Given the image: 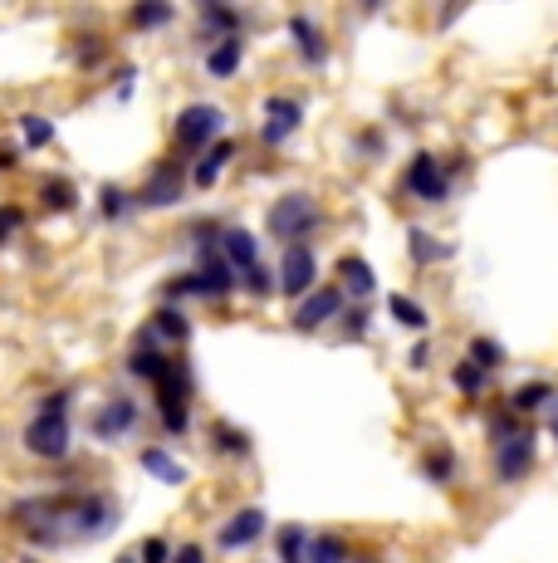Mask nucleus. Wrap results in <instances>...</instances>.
<instances>
[{
	"label": "nucleus",
	"mask_w": 558,
	"mask_h": 563,
	"mask_svg": "<svg viewBox=\"0 0 558 563\" xmlns=\"http://www.w3.org/2000/svg\"><path fill=\"white\" fill-rule=\"evenodd\" d=\"M5 525L25 539L30 554H35V549L55 554V549L99 544V539H109L113 529L123 525V500L99 481L49 485V490H40V495H20V500H10Z\"/></svg>",
	"instance_id": "obj_1"
},
{
	"label": "nucleus",
	"mask_w": 558,
	"mask_h": 563,
	"mask_svg": "<svg viewBox=\"0 0 558 563\" xmlns=\"http://www.w3.org/2000/svg\"><path fill=\"white\" fill-rule=\"evenodd\" d=\"M74 402H79L74 387H55V393H45L35 402L30 421L20 427V446H25L30 461L69 465V456H74Z\"/></svg>",
	"instance_id": "obj_2"
},
{
	"label": "nucleus",
	"mask_w": 558,
	"mask_h": 563,
	"mask_svg": "<svg viewBox=\"0 0 558 563\" xmlns=\"http://www.w3.org/2000/svg\"><path fill=\"white\" fill-rule=\"evenodd\" d=\"M460 172H466V157L460 153L442 157V153H432V147H416V153L406 157L402 177H397V191L416 206H446Z\"/></svg>",
	"instance_id": "obj_3"
},
{
	"label": "nucleus",
	"mask_w": 558,
	"mask_h": 563,
	"mask_svg": "<svg viewBox=\"0 0 558 563\" xmlns=\"http://www.w3.org/2000/svg\"><path fill=\"white\" fill-rule=\"evenodd\" d=\"M328 225V211L324 201L314 197V191L294 187L284 191V197L270 201V211H265V235L284 251V245H314V235Z\"/></svg>",
	"instance_id": "obj_4"
},
{
	"label": "nucleus",
	"mask_w": 558,
	"mask_h": 563,
	"mask_svg": "<svg viewBox=\"0 0 558 563\" xmlns=\"http://www.w3.org/2000/svg\"><path fill=\"white\" fill-rule=\"evenodd\" d=\"M153 407H157V421H163L167 441L191 437V417H197V373H191L187 353H177L167 373L153 383Z\"/></svg>",
	"instance_id": "obj_5"
},
{
	"label": "nucleus",
	"mask_w": 558,
	"mask_h": 563,
	"mask_svg": "<svg viewBox=\"0 0 558 563\" xmlns=\"http://www.w3.org/2000/svg\"><path fill=\"white\" fill-rule=\"evenodd\" d=\"M241 289V279H235V269L225 265L221 255H207L197 260L191 269H177V275L163 285V305H187V299H197V305H225V299Z\"/></svg>",
	"instance_id": "obj_6"
},
{
	"label": "nucleus",
	"mask_w": 558,
	"mask_h": 563,
	"mask_svg": "<svg viewBox=\"0 0 558 563\" xmlns=\"http://www.w3.org/2000/svg\"><path fill=\"white\" fill-rule=\"evenodd\" d=\"M221 137H225V108L221 103L197 99L171 118V157H181L187 167L207 153L211 143H221Z\"/></svg>",
	"instance_id": "obj_7"
},
{
	"label": "nucleus",
	"mask_w": 558,
	"mask_h": 563,
	"mask_svg": "<svg viewBox=\"0 0 558 563\" xmlns=\"http://www.w3.org/2000/svg\"><path fill=\"white\" fill-rule=\"evenodd\" d=\"M187 191H191V167L181 157H163L143 177V187H133V201L137 211H171V206L187 201Z\"/></svg>",
	"instance_id": "obj_8"
},
{
	"label": "nucleus",
	"mask_w": 558,
	"mask_h": 563,
	"mask_svg": "<svg viewBox=\"0 0 558 563\" xmlns=\"http://www.w3.org/2000/svg\"><path fill=\"white\" fill-rule=\"evenodd\" d=\"M534 471H539V431H534V427H524L520 437L490 446V481H495L500 490L524 485Z\"/></svg>",
	"instance_id": "obj_9"
},
{
	"label": "nucleus",
	"mask_w": 558,
	"mask_h": 563,
	"mask_svg": "<svg viewBox=\"0 0 558 563\" xmlns=\"http://www.w3.org/2000/svg\"><path fill=\"white\" fill-rule=\"evenodd\" d=\"M137 431H143V407H137L133 393H109L89 411V441H99V446H118Z\"/></svg>",
	"instance_id": "obj_10"
},
{
	"label": "nucleus",
	"mask_w": 558,
	"mask_h": 563,
	"mask_svg": "<svg viewBox=\"0 0 558 563\" xmlns=\"http://www.w3.org/2000/svg\"><path fill=\"white\" fill-rule=\"evenodd\" d=\"M304 113H309V103L299 99V93H270L260 108V147L265 153L289 147V137L304 128Z\"/></svg>",
	"instance_id": "obj_11"
},
{
	"label": "nucleus",
	"mask_w": 558,
	"mask_h": 563,
	"mask_svg": "<svg viewBox=\"0 0 558 563\" xmlns=\"http://www.w3.org/2000/svg\"><path fill=\"white\" fill-rule=\"evenodd\" d=\"M275 279H279V295L289 305H299L304 295H314L324 279H319V251L314 245H284L279 251V265H275Z\"/></svg>",
	"instance_id": "obj_12"
},
{
	"label": "nucleus",
	"mask_w": 558,
	"mask_h": 563,
	"mask_svg": "<svg viewBox=\"0 0 558 563\" xmlns=\"http://www.w3.org/2000/svg\"><path fill=\"white\" fill-rule=\"evenodd\" d=\"M343 309H348V295H343L334 279H324L314 295H304L294 309H289V329L294 333H319V329H328V323H338Z\"/></svg>",
	"instance_id": "obj_13"
},
{
	"label": "nucleus",
	"mask_w": 558,
	"mask_h": 563,
	"mask_svg": "<svg viewBox=\"0 0 558 563\" xmlns=\"http://www.w3.org/2000/svg\"><path fill=\"white\" fill-rule=\"evenodd\" d=\"M171 358H177V353L163 349V343L153 339V329H147V323H143V329H137L133 339H127L123 367H127V377H137V383H147V387H153L157 377H163L167 367H171Z\"/></svg>",
	"instance_id": "obj_14"
},
{
	"label": "nucleus",
	"mask_w": 558,
	"mask_h": 563,
	"mask_svg": "<svg viewBox=\"0 0 558 563\" xmlns=\"http://www.w3.org/2000/svg\"><path fill=\"white\" fill-rule=\"evenodd\" d=\"M265 534H270V515H265V505H241V510L216 529V549L221 554H241V549L260 544Z\"/></svg>",
	"instance_id": "obj_15"
},
{
	"label": "nucleus",
	"mask_w": 558,
	"mask_h": 563,
	"mask_svg": "<svg viewBox=\"0 0 558 563\" xmlns=\"http://www.w3.org/2000/svg\"><path fill=\"white\" fill-rule=\"evenodd\" d=\"M289 40H294V54H299V64H304V69H328V30L319 25L314 15H309V10H294V15H289Z\"/></svg>",
	"instance_id": "obj_16"
},
{
	"label": "nucleus",
	"mask_w": 558,
	"mask_h": 563,
	"mask_svg": "<svg viewBox=\"0 0 558 563\" xmlns=\"http://www.w3.org/2000/svg\"><path fill=\"white\" fill-rule=\"evenodd\" d=\"M416 475H422L426 485H436V490H456L460 475H466V461H460V451L450 446V441H436V446H426L422 456H416Z\"/></svg>",
	"instance_id": "obj_17"
},
{
	"label": "nucleus",
	"mask_w": 558,
	"mask_h": 563,
	"mask_svg": "<svg viewBox=\"0 0 558 563\" xmlns=\"http://www.w3.org/2000/svg\"><path fill=\"white\" fill-rule=\"evenodd\" d=\"M231 35H245V15L235 5H221V0H201L197 10V40L201 49L216 45V40H231Z\"/></svg>",
	"instance_id": "obj_18"
},
{
	"label": "nucleus",
	"mask_w": 558,
	"mask_h": 563,
	"mask_svg": "<svg viewBox=\"0 0 558 563\" xmlns=\"http://www.w3.org/2000/svg\"><path fill=\"white\" fill-rule=\"evenodd\" d=\"M554 402H558V387L549 377H524V383H514L510 393H504V407H510L520 421L539 417V411H554Z\"/></svg>",
	"instance_id": "obj_19"
},
{
	"label": "nucleus",
	"mask_w": 558,
	"mask_h": 563,
	"mask_svg": "<svg viewBox=\"0 0 558 563\" xmlns=\"http://www.w3.org/2000/svg\"><path fill=\"white\" fill-rule=\"evenodd\" d=\"M334 285L348 295V305H368L372 295H378V275H372V265L362 255H338V265H334Z\"/></svg>",
	"instance_id": "obj_20"
},
{
	"label": "nucleus",
	"mask_w": 558,
	"mask_h": 563,
	"mask_svg": "<svg viewBox=\"0 0 558 563\" xmlns=\"http://www.w3.org/2000/svg\"><path fill=\"white\" fill-rule=\"evenodd\" d=\"M245 54H250V40H245V35L216 40V45H207V49H201V69H207V79H216V84H231L235 74H241Z\"/></svg>",
	"instance_id": "obj_21"
},
{
	"label": "nucleus",
	"mask_w": 558,
	"mask_h": 563,
	"mask_svg": "<svg viewBox=\"0 0 558 563\" xmlns=\"http://www.w3.org/2000/svg\"><path fill=\"white\" fill-rule=\"evenodd\" d=\"M147 329H153V339L163 343V349H171V353H181L191 339H197V323H191V313L177 309V305H157L153 319H147Z\"/></svg>",
	"instance_id": "obj_22"
},
{
	"label": "nucleus",
	"mask_w": 558,
	"mask_h": 563,
	"mask_svg": "<svg viewBox=\"0 0 558 563\" xmlns=\"http://www.w3.org/2000/svg\"><path fill=\"white\" fill-rule=\"evenodd\" d=\"M35 201H40V211L45 216H69L74 206L83 201V191H79V181H74L69 172H45V177L35 181Z\"/></svg>",
	"instance_id": "obj_23"
},
{
	"label": "nucleus",
	"mask_w": 558,
	"mask_h": 563,
	"mask_svg": "<svg viewBox=\"0 0 558 563\" xmlns=\"http://www.w3.org/2000/svg\"><path fill=\"white\" fill-rule=\"evenodd\" d=\"M207 446L216 451L221 461H250V456H255L250 431L235 427V421H225V417H211V421H207Z\"/></svg>",
	"instance_id": "obj_24"
},
{
	"label": "nucleus",
	"mask_w": 558,
	"mask_h": 563,
	"mask_svg": "<svg viewBox=\"0 0 558 563\" xmlns=\"http://www.w3.org/2000/svg\"><path fill=\"white\" fill-rule=\"evenodd\" d=\"M221 260L235 269V279L250 275V269L260 265V235L245 231V225H225L221 231Z\"/></svg>",
	"instance_id": "obj_25"
},
{
	"label": "nucleus",
	"mask_w": 558,
	"mask_h": 563,
	"mask_svg": "<svg viewBox=\"0 0 558 563\" xmlns=\"http://www.w3.org/2000/svg\"><path fill=\"white\" fill-rule=\"evenodd\" d=\"M235 153H241V147H235V137H221V143H211L207 153L191 162V187H197V191H211V187H216V181L225 177V167L235 162Z\"/></svg>",
	"instance_id": "obj_26"
},
{
	"label": "nucleus",
	"mask_w": 558,
	"mask_h": 563,
	"mask_svg": "<svg viewBox=\"0 0 558 563\" xmlns=\"http://www.w3.org/2000/svg\"><path fill=\"white\" fill-rule=\"evenodd\" d=\"M137 471H147L153 481L171 485V490H181V485L191 481V471H187V465H181L177 456H171L167 446H143V451H137Z\"/></svg>",
	"instance_id": "obj_27"
},
{
	"label": "nucleus",
	"mask_w": 558,
	"mask_h": 563,
	"mask_svg": "<svg viewBox=\"0 0 558 563\" xmlns=\"http://www.w3.org/2000/svg\"><path fill=\"white\" fill-rule=\"evenodd\" d=\"M450 255H456V245L436 241V231H426V225H406V260H412L416 269H432Z\"/></svg>",
	"instance_id": "obj_28"
},
{
	"label": "nucleus",
	"mask_w": 558,
	"mask_h": 563,
	"mask_svg": "<svg viewBox=\"0 0 558 563\" xmlns=\"http://www.w3.org/2000/svg\"><path fill=\"white\" fill-rule=\"evenodd\" d=\"M466 363H476L480 373H504V367H510V349H504L500 339H490V333H470L466 339Z\"/></svg>",
	"instance_id": "obj_29"
},
{
	"label": "nucleus",
	"mask_w": 558,
	"mask_h": 563,
	"mask_svg": "<svg viewBox=\"0 0 558 563\" xmlns=\"http://www.w3.org/2000/svg\"><path fill=\"white\" fill-rule=\"evenodd\" d=\"M309 539H314V529L299 525V519L279 525L275 529V559L279 563H309Z\"/></svg>",
	"instance_id": "obj_30"
},
{
	"label": "nucleus",
	"mask_w": 558,
	"mask_h": 563,
	"mask_svg": "<svg viewBox=\"0 0 558 563\" xmlns=\"http://www.w3.org/2000/svg\"><path fill=\"white\" fill-rule=\"evenodd\" d=\"M221 231H225V221H216V216H197V221L181 225V241L197 251V260H207V255H221Z\"/></svg>",
	"instance_id": "obj_31"
},
{
	"label": "nucleus",
	"mask_w": 558,
	"mask_h": 563,
	"mask_svg": "<svg viewBox=\"0 0 558 563\" xmlns=\"http://www.w3.org/2000/svg\"><path fill=\"white\" fill-rule=\"evenodd\" d=\"M490 383H495V377L480 373V367H476V363H466V358L450 367V387H456V397H460V402H470V407L486 402V397H490Z\"/></svg>",
	"instance_id": "obj_32"
},
{
	"label": "nucleus",
	"mask_w": 558,
	"mask_h": 563,
	"mask_svg": "<svg viewBox=\"0 0 558 563\" xmlns=\"http://www.w3.org/2000/svg\"><path fill=\"white\" fill-rule=\"evenodd\" d=\"M20 128V153H45L49 143H55V118L35 113V108H25V113L15 118Z\"/></svg>",
	"instance_id": "obj_33"
},
{
	"label": "nucleus",
	"mask_w": 558,
	"mask_h": 563,
	"mask_svg": "<svg viewBox=\"0 0 558 563\" xmlns=\"http://www.w3.org/2000/svg\"><path fill=\"white\" fill-rule=\"evenodd\" d=\"M171 20H177V5H167V0H137V5H127L123 25L147 35V30H167Z\"/></svg>",
	"instance_id": "obj_34"
},
{
	"label": "nucleus",
	"mask_w": 558,
	"mask_h": 563,
	"mask_svg": "<svg viewBox=\"0 0 558 563\" xmlns=\"http://www.w3.org/2000/svg\"><path fill=\"white\" fill-rule=\"evenodd\" d=\"M388 313H392V323L397 329H412V333H432V309L422 305V299H412V295H388Z\"/></svg>",
	"instance_id": "obj_35"
},
{
	"label": "nucleus",
	"mask_w": 558,
	"mask_h": 563,
	"mask_svg": "<svg viewBox=\"0 0 558 563\" xmlns=\"http://www.w3.org/2000/svg\"><path fill=\"white\" fill-rule=\"evenodd\" d=\"M133 211H137L133 187H118V181H103V187H99V221H103V225H123Z\"/></svg>",
	"instance_id": "obj_36"
},
{
	"label": "nucleus",
	"mask_w": 558,
	"mask_h": 563,
	"mask_svg": "<svg viewBox=\"0 0 558 563\" xmlns=\"http://www.w3.org/2000/svg\"><path fill=\"white\" fill-rule=\"evenodd\" d=\"M358 549L348 544V534H338V529H319L314 539H309V563H353Z\"/></svg>",
	"instance_id": "obj_37"
},
{
	"label": "nucleus",
	"mask_w": 558,
	"mask_h": 563,
	"mask_svg": "<svg viewBox=\"0 0 558 563\" xmlns=\"http://www.w3.org/2000/svg\"><path fill=\"white\" fill-rule=\"evenodd\" d=\"M69 54H74V64H79L83 74H93V69H103V64H109V40H103L99 30H83V35H74Z\"/></svg>",
	"instance_id": "obj_38"
},
{
	"label": "nucleus",
	"mask_w": 558,
	"mask_h": 563,
	"mask_svg": "<svg viewBox=\"0 0 558 563\" xmlns=\"http://www.w3.org/2000/svg\"><path fill=\"white\" fill-rule=\"evenodd\" d=\"M524 427H529V421H520V417H514V411L504 407V402H495V407L486 411V441H490V446H500V441L520 437Z\"/></svg>",
	"instance_id": "obj_39"
},
{
	"label": "nucleus",
	"mask_w": 558,
	"mask_h": 563,
	"mask_svg": "<svg viewBox=\"0 0 558 563\" xmlns=\"http://www.w3.org/2000/svg\"><path fill=\"white\" fill-rule=\"evenodd\" d=\"M353 157H358V162H382V157H388V128H382V123L358 128V133H353Z\"/></svg>",
	"instance_id": "obj_40"
},
{
	"label": "nucleus",
	"mask_w": 558,
	"mask_h": 563,
	"mask_svg": "<svg viewBox=\"0 0 558 563\" xmlns=\"http://www.w3.org/2000/svg\"><path fill=\"white\" fill-rule=\"evenodd\" d=\"M338 333L348 343L368 339V333H372V309L368 305H348V309H343V319H338Z\"/></svg>",
	"instance_id": "obj_41"
},
{
	"label": "nucleus",
	"mask_w": 558,
	"mask_h": 563,
	"mask_svg": "<svg viewBox=\"0 0 558 563\" xmlns=\"http://www.w3.org/2000/svg\"><path fill=\"white\" fill-rule=\"evenodd\" d=\"M241 289H245L250 299H270V295H279V279H275V269L260 260L250 275H241Z\"/></svg>",
	"instance_id": "obj_42"
},
{
	"label": "nucleus",
	"mask_w": 558,
	"mask_h": 563,
	"mask_svg": "<svg viewBox=\"0 0 558 563\" xmlns=\"http://www.w3.org/2000/svg\"><path fill=\"white\" fill-rule=\"evenodd\" d=\"M25 221H30V211L20 201H0V251H5V245L25 231Z\"/></svg>",
	"instance_id": "obj_43"
},
{
	"label": "nucleus",
	"mask_w": 558,
	"mask_h": 563,
	"mask_svg": "<svg viewBox=\"0 0 558 563\" xmlns=\"http://www.w3.org/2000/svg\"><path fill=\"white\" fill-rule=\"evenodd\" d=\"M177 554V544H171L167 534H147L143 544H137V563H171Z\"/></svg>",
	"instance_id": "obj_44"
},
{
	"label": "nucleus",
	"mask_w": 558,
	"mask_h": 563,
	"mask_svg": "<svg viewBox=\"0 0 558 563\" xmlns=\"http://www.w3.org/2000/svg\"><path fill=\"white\" fill-rule=\"evenodd\" d=\"M133 89H137V64H123V69H118V84H113V99L127 103L133 99Z\"/></svg>",
	"instance_id": "obj_45"
},
{
	"label": "nucleus",
	"mask_w": 558,
	"mask_h": 563,
	"mask_svg": "<svg viewBox=\"0 0 558 563\" xmlns=\"http://www.w3.org/2000/svg\"><path fill=\"white\" fill-rule=\"evenodd\" d=\"M432 339H416L412 343V353H406V367H412V373H426V367H432Z\"/></svg>",
	"instance_id": "obj_46"
},
{
	"label": "nucleus",
	"mask_w": 558,
	"mask_h": 563,
	"mask_svg": "<svg viewBox=\"0 0 558 563\" xmlns=\"http://www.w3.org/2000/svg\"><path fill=\"white\" fill-rule=\"evenodd\" d=\"M171 563H211V554H207V544H201V539H187V544H177Z\"/></svg>",
	"instance_id": "obj_47"
},
{
	"label": "nucleus",
	"mask_w": 558,
	"mask_h": 563,
	"mask_svg": "<svg viewBox=\"0 0 558 563\" xmlns=\"http://www.w3.org/2000/svg\"><path fill=\"white\" fill-rule=\"evenodd\" d=\"M20 162H25V157H20V147L0 143V172H20Z\"/></svg>",
	"instance_id": "obj_48"
},
{
	"label": "nucleus",
	"mask_w": 558,
	"mask_h": 563,
	"mask_svg": "<svg viewBox=\"0 0 558 563\" xmlns=\"http://www.w3.org/2000/svg\"><path fill=\"white\" fill-rule=\"evenodd\" d=\"M549 431H554V446H558V402H554V411H549Z\"/></svg>",
	"instance_id": "obj_49"
},
{
	"label": "nucleus",
	"mask_w": 558,
	"mask_h": 563,
	"mask_svg": "<svg viewBox=\"0 0 558 563\" xmlns=\"http://www.w3.org/2000/svg\"><path fill=\"white\" fill-rule=\"evenodd\" d=\"M113 563H137V549H123V554H118Z\"/></svg>",
	"instance_id": "obj_50"
},
{
	"label": "nucleus",
	"mask_w": 558,
	"mask_h": 563,
	"mask_svg": "<svg viewBox=\"0 0 558 563\" xmlns=\"http://www.w3.org/2000/svg\"><path fill=\"white\" fill-rule=\"evenodd\" d=\"M353 563H382V554H353Z\"/></svg>",
	"instance_id": "obj_51"
},
{
	"label": "nucleus",
	"mask_w": 558,
	"mask_h": 563,
	"mask_svg": "<svg viewBox=\"0 0 558 563\" xmlns=\"http://www.w3.org/2000/svg\"><path fill=\"white\" fill-rule=\"evenodd\" d=\"M15 563H45V559H40V554H30V549H25V554H15Z\"/></svg>",
	"instance_id": "obj_52"
}]
</instances>
